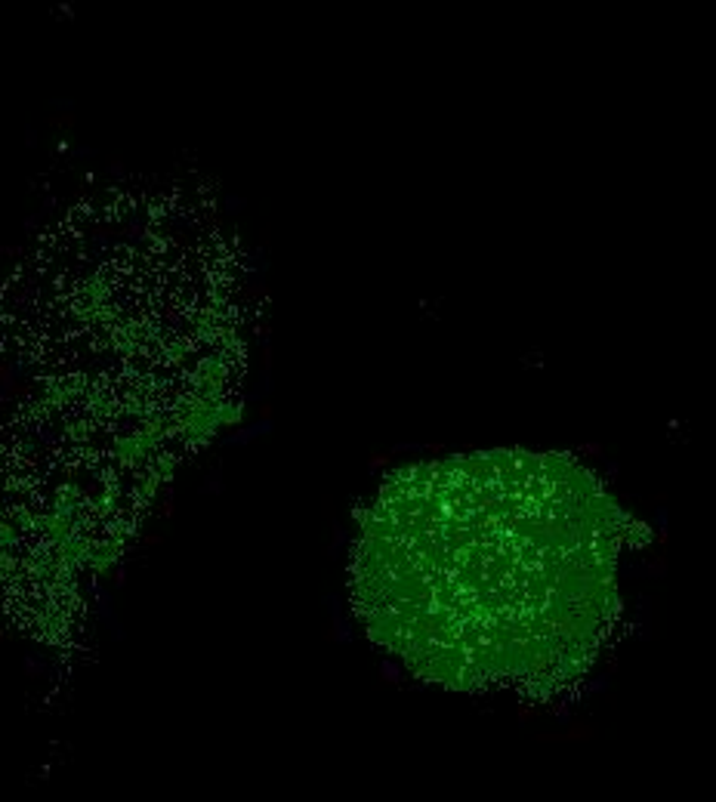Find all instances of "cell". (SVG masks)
<instances>
[{"instance_id": "1", "label": "cell", "mask_w": 716, "mask_h": 802, "mask_svg": "<svg viewBox=\"0 0 716 802\" xmlns=\"http://www.w3.org/2000/svg\"><path fill=\"white\" fill-rule=\"evenodd\" d=\"M624 516L559 453L488 451L393 475L362 516L353 602L411 673L550 692L612 636Z\"/></svg>"}]
</instances>
